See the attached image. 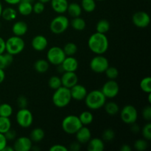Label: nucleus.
<instances>
[{"mask_svg": "<svg viewBox=\"0 0 151 151\" xmlns=\"http://www.w3.org/2000/svg\"><path fill=\"white\" fill-rule=\"evenodd\" d=\"M88 47L93 53L96 55H103L107 52L109 47V41L106 34L94 32L88 39Z\"/></svg>", "mask_w": 151, "mask_h": 151, "instance_id": "obj_1", "label": "nucleus"}, {"mask_svg": "<svg viewBox=\"0 0 151 151\" xmlns=\"http://www.w3.org/2000/svg\"><path fill=\"white\" fill-rule=\"evenodd\" d=\"M85 104L90 110H98L102 109L106 103V97L101 90L94 89L87 93L85 99Z\"/></svg>", "mask_w": 151, "mask_h": 151, "instance_id": "obj_2", "label": "nucleus"}, {"mask_svg": "<svg viewBox=\"0 0 151 151\" xmlns=\"http://www.w3.org/2000/svg\"><path fill=\"white\" fill-rule=\"evenodd\" d=\"M72 100L70 89L64 86H61L55 90V92L53 93L52 97L54 106L59 109L65 108L69 106Z\"/></svg>", "mask_w": 151, "mask_h": 151, "instance_id": "obj_3", "label": "nucleus"}, {"mask_svg": "<svg viewBox=\"0 0 151 151\" xmlns=\"http://www.w3.org/2000/svg\"><path fill=\"white\" fill-rule=\"evenodd\" d=\"M83 126L78 116L70 114L65 116L61 122V128L66 134L74 135Z\"/></svg>", "mask_w": 151, "mask_h": 151, "instance_id": "obj_4", "label": "nucleus"}, {"mask_svg": "<svg viewBox=\"0 0 151 151\" xmlns=\"http://www.w3.org/2000/svg\"><path fill=\"white\" fill-rule=\"evenodd\" d=\"M24 41L20 36L13 35L5 41V52L12 55L20 54L24 50Z\"/></svg>", "mask_w": 151, "mask_h": 151, "instance_id": "obj_5", "label": "nucleus"}, {"mask_svg": "<svg viewBox=\"0 0 151 151\" xmlns=\"http://www.w3.org/2000/svg\"><path fill=\"white\" fill-rule=\"evenodd\" d=\"M69 26V20L66 16L59 14L55 16L50 24V29L53 34L60 35L63 33Z\"/></svg>", "mask_w": 151, "mask_h": 151, "instance_id": "obj_6", "label": "nucleus"}, {"mask_svg": "<svg viewBox=\"0 0 151 151\" xmlns=\"http://www.w3.org/2000/svg\"><path fill=\"white\" fill-rule=\"evenodd\" d=\"M63 48L57 46L52 47L47 52V60L50 64L54 66H60L66 58Z\"/></svg>", "mask_w": 151, "mask_h": 151, "instance_id": "obj_7", "label": "nucleus"}, {"mask_svg": "<svg viewBox=\"0 0 151 151\" xmlns=\"http://www.w3.org/2000/svg\"><path fill=\"white\" fill-rule=\"evenodd\" d=\"M109 66V61L103 55H97L92 58L89 63V67L95 73H104Z\"/></svg>", "mask_w": 151, "mask_h": 151, "instance_id": "obj_8", "label": "nucleus"}, {"mask_svg": "<svg viewBox=\"0 0 151 151\" xmlns=\"http://www.w3.org/2000/svg\"><path fill=\"white\" fill-rule=\"evenodd\" d=\"M120 118L127 125L135 123L138 119L137 109L132 105H126L120 111Z\"/></svg>", "mask_w": 151, "mask_h": 151, "instance_id": "obj_9", "label": "nucleus"}, {"mask_svg": "<svg viewBox=\"0 0 151 151\" xmlns=\"http://www.w3.org/2000/svg\"><path fill=\"white\" fill-rule=\"evenodd\" d=\"M16 120L19 126L23 128H27L30 127L33 122V115L27 108L19 109L16 113Z\"/></svg>", "mask_w": 151, "mask_h": 151, "instance_id": "obj_10", "label": "nucleus"}, {"mask_svg": "<svg viewBox=\"0 0 151 151\" xmlns=\"http://www.w3.org/2000/svg\"><path fill=\"white\" fill-rule=\"evenodd\" d=\"M101 91L106 99L114 98L119 92V84L115 80H109L103 84Z\"/></svg>", "mask_w": 151, "mask_h": 151, "instance_id": "obj_11", "label": "nucleus"}, {"mask_svg": "<svg viewBox=\"0 0 151 151\" xmlns=\"http://www.w3.org/2000/svg\"><path fill=\"white\" fill-rule=\"evenodd\" d=\"M132 22L137 27L146 28L150 23V17L147 13L145 11H138L132 16Z\"/></svg>", "mask_w": 151, "mask_h": 151, "instance_id": "obj_12", "label": "nucleus"}, {"mask_svg": "<svg viewBox=\"0 0 151 151\" xmlns=\"http://www.w3.org/2000/svg\"><path fill=\"white\" fill-rule=\"evenodd\" d=\"M14 151H29L32 150V142L27 137H20L15 139L13 145Z\"/></svg>", "mask_w": 151, "mask_h": 151, "instance_id": "obj_13", "label": "nucleus"}, {"mask_svg": "<svg viewBox=\"0 0 151 151\" xmlns=\"http://www.w3.org/2000/svg\"><path fill=\"white\" fill-rule=\"evenodd\" d=\"M62 86L70 88L78 83V77L75 72H63L60 77Z\"/></svg>", "mask_w": 151, "mask_h": 151, "instance_id": "obj_14", "label": "nucleus"}, {"mask_svg": "<svg viewBox=\"0 0 151 151\" xmlns=\"http://www.w3.org/2000/svg\"><path fill=\"white\" fill-rule=\"evenodd\" d=\"M69 89H70L72 99L77 100V101H82V100H84L87 93H88L86 88L84 86L78 83L75 84L74 86H72Z\"/></svg>", "mask_w": 151, "mask_h": 151, "instance_id": "obj_15", "label": "nucleus"}, {"mask_svg": "<svg viewBox=\"0 0 151 151\" xmlns=\"http://www.w3.org/2000/svg\"><path fill=\"white\" fill-rule=\"evenodd\" d=\"M78 66V60L73 56H66L60 65L63 72H76Z\"/></svg>", "mask_w": 151, "mask_h": 151, "instance_id": "obj_16", "label": "nucleus"}, {"mask_svg": "<svg viewBox=\"0 0 151 151\" xmlns=\"http://www.w3.org/2000/svg\"><path fill=\"white\" fill-rule=\"evenodd\" d=\"M32 49L37 52H42L47 49L48 46V40L44 35H37L33 37L31 41Z\"/></svg>", "mask_w": 151, "mask_h": 151, "instance_id": "obj_17", "label": "nucleus"}, {"mask_svg": "<svg viewBox=\"0 0 151 151\" xmlns=\"http://www.w3.org/2000/svg\"><path fill=\"white\" fill-rule=\"evenodd\" d=\"M77 141L81 145L87 144L91 138V132L86 125H83L75 134Z\"/></svg>", "mask_w": 151, "mask_h": 151, "instance_id": "obj_18", "label": "nucleus"}, {"mask_svg": "<svg viewBox=\"0 0 151 151\" xmlns=\"http://www.w3.org/2000/svg\"><path fill=\"white\" fill-rule=\"evenodd\" d=\"M28 25L24 21H18L13 24L12 27V32L13 35L16 36H23L27 32Z\"/></svg>", "mask_w": 151, "mask_h": 151, "instance_id": "obj_19", "label": "nucleus"}, {"mask_svg": "<svg viewBox=\"0 0 151 151\" xmlns=\"http://www.w3.org/2000/svg\"><path fill=\"white\" fill-rule=\"evenodd\" d=\"M50 2L52 10L58 14H63L67 10L68 0H50Z\"/></svg>", "mask_w": 151, "mask_h": 151, "instance_id": "obj_20", "label": "nucleus"}, {"mask_svg": "<svg viewBox=\"0 0 151 151\" xmlns=\"http://www.w3.org/2000/svg\"><path fill=\"white\" fill-rule=\"evenodd\" d=\"M87 145V150L88 151H103L105 149V142L97 137L91 138Z\"/></svg>", "mask_w": 151, "mask_h": 151, "instance_id": "obj_21", "label": "nucleus"}, {"mask_svg": "<svg viewBox=\"0 0 151 151\" xmlns=\"http://www.w3.org/2000/svg\"><path fill=\"white\" fill-rule=\"evenodd\" d=\"M18 12L22 16H29L32 13V4L28 1H21L18 4Z\"/></svg>", "mask_w": 151, "mask_h": 151, "instance_id": "obj_22", "label": "nucleus"}, {"mask_svg": "<svg viewBox=\"0 0 151 151\" xmlns=\"http://www.w3.org/2000/svg\"><path fill=\"white\" fill-rule=\"evenodd\" d=\"M1 17L7 22H11L15 20L17 17V11L13 7H7L2 9Z\"/></svg>", "mask_w": 151, "mask_h": 151, "instance_id": "obj_23", "label": "nucleus"}, {"mask_svg": "<svg viewBox=\"0 0 151 151\" xmlns=\"http://www.w3.org/2000/svg\"><path fill=\"white\" fill-rule=\"evenodd\" d=\"M45 137V132L41 128H35L31 131L29 134V139L32 142L38 143L42 141Z\"/></svg>", "mask_w": 151, "mask_h": 151, "instance_id": "obj_24", "label": "nucleus"}, {"mask_svg": "<svg viewBox=\"0 0 151 151\" xmlns=\"http://www.w3.org/2000/svg\"><path fill=\"white\" fill-rule=\"evenodd\" d=\"M82 11L83 10L81 8V4L76 2H72L70 4H69L67 7V10H66V12L69 13V16L72 18L81 16Z\"/></svg>", "mask_w": 151, "mask_h": 151, "instance_id": "obj_25", "label": "nucleus"}, {"mask_svg": "<svg viewBox=\"0 0 151 151\" xmlns=\"http://www.w3.org/2000/svg\"><path fill=\"white\" fill-rule=\"evenodd\" d=\"M49 68H50V63L47 61V60L38 59L34 63V69L38 73H45L48 71Z\"/></svg>", "mask_w": 151, "mask_h": 151, "instance_id": "obj_26", "label": "nucleus"}, {"mask_svg": "<svg viewBox=\"0 0 151 151\" xmlns=\"http://www.w3.org/2000/svg\"><path fill=\"white\" fill-rule=\"evenodd\" d=\"M69 24L75 30L82 31L85 29L86 27V22L85 19L81 18V16H78V17L73 18L72 21L69 22Z\"/></svg>", "mask_w": 151, "mask_h": 151, "instance_id": "obj_27", "label": "nucleus"}, {"mask_svg": "<svg viewBox=\"0 0 151 151\" xmlns=\"http://www.w3.org/2000/svg\"><path fill=\"white\" fill-rule=\"evenodd\" d=\"M103 107H104L106 114H108L110 116H114V115L117 114L119 112V106L115 102L111 101L106 103Z\"/></svg>", "mask_w": 151, "mask_h": 151, "instance_id": "obj_28", "label": "nucleus"}, {"mask_svg": "<svg viewBox=\"0 0 151 151\" xmlns=\"http://www.w3.org/2000/svg\"><path fill=\"white\" fill-rule=\"evenodd\" d=\"M78 117H79L82 125H86V126L92 123L93 120H94V115L89 111H84L81 112Z\"/></svg>", "mask_w": 151, "mask_h": 151, "instance_id": "obj_29", "label": "nucleus"}, {"mask_svg": "<svg viewBox=\"0 0 151 151\" xmlns=\"http://www.w3.org/2000/svg\"><path fill=\"white\" fill-rule=\"evenodd\" d=\"M111 24L110 22L107 19H100L98 21L96 24V32H100V33L106 34L110 29Z\"/></svg>", "mask_w": 151, "mask_h": 151, "instance_id": "obj_30", "label": "nucleus"}, {"mask_svg": "<svg viewBox=\"0 0 151 151\" xmlns=\"http://www.w3.org/2000/svg\"><path fill=\"white\" fill-rule=\"evenodd\" d=\"M13 61V55L9 53H2L0 54V69H4L10 66Z\"/></svg>", "mask_w": 151, "mask_h": 151, "instance_id": "obj_31", "label": "nucleus"}, {"mask_svg": "<svg viewBox=\"0 0 151 151\" xmlns=\"http://www.w3.org/2000/svg\"><path fill=\"white\" fill-rule=\"evenodd\" d=\"M96 0H81V8L86 13H92L96 9Z\"/></svg>", "mask_w": 151, "mask_h": 151, "instance_id": "obj_32", "label": "nucleus"}, {"mask_svg": "<svg viewBox=\"0 0 151 151\" xmlns=\"http://www.w3.org/2000/svg\"><path fill=\"white\" fill-rule=\"evenodd\" d=\"M63 50L66 56H73L78 52V46L73 42H68L65 44Z\"/></svg>", "mask_w": 151, "mask_h": 151, "instance_id": "obj_33", "label": "nucleus"}, {"mask_svg": "<svg viewBox=\"0 0 151 151\" xmlns=\"http://www.w3.org/2000/svg\"><path fill=\"white\" fill-rule=\"evenodd\" d=\"M13 108L8 103H0V116L10 117L13 114Z\"/></svg>", "mask_w": 151, "mask_h": 151, "instance_id": "obj_34", "label": "nucleus"}, {"mask_svg": "<svg viewBox=\"0 0 151 151\" xmlns=\"http://www.w3.org/2000/svg\"><path fill=\"white\" fill-rule=\"evenodd\" d=\"M11 121L10 117L0 116V133L5 134L8 130L11 128Z\"/></svg>", "mask_w": 151, "mask_h": 151, "instance_id": "obj_35", "label": "nucleus"}, {"mask_svg": "<svg viewBox=\"0 0 151 151\" xmlns=\"http://www.w3.org/2000/svg\"><path fill=\"white\" fill-rule=\"evenodd\" d=\"M139 87L142 91L145 93H151V78L145 77L142 78L139 83Z\"/></svg>", "mask_w": 151, "mask_h": 151, "instance_id": "obj_36", "label": "nucleus"}, {"mask_svg": "<svg viewBox=\"0 0 151 151\" xmlns=\"http://www.w3.org/2000/svg\"><path fill=\"white\" fill-rule=\"evenodd\" d=\"M48 86L51 89L53 90H56L61 87L62 83L60 77L55 76V75L50 77L48 81Z\"/></svg>", "mask_w": 151, "mask_h": 151, "instance_id": "obj_37", "label": "nucleus"}, {"mask_svg": "<svg viewBox=\"0 0 151 151\" xmlns=\"http://www.w3.org/2000/svg\"><path fill=\"white\" fill-rule=\"evenodd\" d=\"M115 137H116V134H115L114 131L111 128H107V129L104 130L102 134V139L104 142H111L114 139Z\"/></svg>", "mask_w": 151, "mask_h": 151, "instance_id": "obj_38", "label": "nucleus"}, {"mask_svg": "<svg viewBox=\"0 0 151 151\" xmlns=\"http://www.w3.org/2000/svg\"><path fill=\"white\" fill-rule=\"evenodd\" d=\"M148 147V143L146 139H139L137 141H135L134 144V147L137 151H145L147 150Z\"/></svg>", "mask_w": 151, "mask_h": 151, "instance_id": "obj_39", "label": "nucleus"}, {"mask_svg": "<svg viewBox=\"0 0 151 151\" xmlns=\"http://www.w3.org/2000/svg\"><path fill=\"white\" fill-rule=\"evenodd\" d=\"M105 73L109 80H116L119 76V71L114 66H109L105 71Z\"/></svg>", "mask_w": 151, "mask_h": 151, "instance_id": "obj_40", "label": "nucleus"}, {"mask_svg": "<svg viewBox=\"0 0 151 151\" xmlns=\"http://www.w3.org/2000/svg\"><path fill=\"white\" fill-rule=\"evenodd\" d=\"M142 135L143 138L147 141H150L151 140V123L150 122H147V124L143 126L142 128Z\"/></svg>", "mask_w": 151, "mask_h": 151, "instance_id": "obj_41", "label": "nucleus"}, {"mask_svg": "<svg viewBox=\"0 0 151 151\" xmlns=\"http://www.w3.org/2000/svg\"><path fill=\"white\" fill-rule=\"evenodd\" d=\"M45 10V4L38 1L32 5V12L36 14H41Z\"/></svg>", "mask_w": 151, "mask_h": 151, "instance_id": "obj_42", "label": "nucleus"}, {"mask_svg": "<svg viewBox=\"0 0 151 151\" xmlns=\"http://www.w3.org/2000/svg\"><path fill=\"white\" fill-rule=\"evenodd\" d=\"M142 116L145 120L150 122L151 120V107L150 106H147L143 109L142 111Z\"/></svg>", "mask_w": 151, "mask_h": 151, "instance_id": "obj_43", "label": "nucleus"}, {"mask_svg": "<svg viewBox=\"0 0 151 151\" xmlns=\"http://www.w3.org/2000/svg\"><path fill=\"white\" fill-rule=\"evenodd\" d=\"M17 105L19 109H24L27 108L28 105V100L25 96L21 95L17 99Z\"/></svg>", "mask_w": 151, "mask_h": 151, "instance_id": "obj_44", "label": "nucleus"}, {"mask_svg": "<svg viewBox=\"0 0 151 151\" xmlns=\"http://www.w3.org/2000/svg\"><path fill=\"white\" fill-rule=\"evenodd\" d=\"M4 134L7 141H13V140H14L16 137V131L11 129V128H10V130H8V131Z\"/></svg>", "mask_w": 151, "mask_h": 151, "instance_id": "obj_45", "label": "nucleus"}, {"mask_svg": "<svg viewBox=\"0 0 151 151\" xmlns=\"http://www.w3.org/2000/svg\"><path fill=\"white\" fill-rule=\"evenodd\" d=\"M69 148L66 147V146L63 145L57 144L53 145L52 146L50 147V151H68Z\"/></svg>", "mask_w": 151, "mask_h": 151, "instance_id": "obj_46", "label": "nucleus"}, {"mask_svg": "<svg viewBox=\"0 0 151 151\" xmlns=\"http://www.w3.org/2000/svg\"><path fill=\"white\" fill-rule=\"evenodd\" d=\"M69 149L71 151H79L81 149V144L78 141L73 142L70 144Z\"/></svg>", "mask_w": 151, "mask_h": 151, "instance_id": "obj_47", "label": "nucleus"}, {"mask_svg": "<svg viewBox=\"0 0 151 151\" xmlns=\"http://www.w3.org/2000/svg\"><path fill=\"white\" fill-rule=\"evenodd\" d=\"M7 145V140L4 134L0 133V151H2L4 147Z\"/></svg>", "mask_w": 151, "mask_h": 151, "instance_id": "obj_48", "label": "nucleus"}, {"mask_svg": "<svg viewBox=\"0 0 151 151\" xmlns=\"http://www.w3.org/2000/svg\"><path fill=\"white\" fill-rule=\"evenodd\" d=\"M131 132H133V133H134V134H138L139 132L140 131V127H139V125H137V123H133V124H131Z\"/></svg>", "mask_w": 151, "mask_h": 151, "instance_id": "obj_49", "label": "nucleus"}, {"mask_svg": "<svg viewBox=\"0 0 151 151\" xmlns=\"http://www.w3.org/2000/svg\"><path fill=\"white\" fill-rule=\"evenodd\" d=\"M5 52V41L0 36V54Z\"/></svg>", "mask_w": 151, "mask_h": 151, "instance_id": "obj_50", "label": "nucleus"}, {"mask_svg": "<svg viewBox=\"0 0 151 151\" xmlns=\"http://www.w3.org/2000/svg\"><path fill=\"white\" fill-rule=\"evenodd\" d=\"M119 150H120V151H131L132 150V148H131V147L129 145L124 144L121 146Z\"/></svg>", "mask_w": 151, "mask_h": 151, "instance_id": "obj_51", "label": "nucleus"}, {"mask_svg": "<svg viewBox=\"0 0 151 151\" xmlns=\"http://www.w3.org/2000/svg\"><path fill=\"white\" fill-rule=\"evenodd\" d=\"M4 1L10 5H16L20 2L21 0H4Z\"/></svg>", "mask_w": 151, "mask_h": 151, "instance_id": "obj_52", "label": "nucleus"}, {"mask_svg": "<svg viewBox=\"0 0 151 151\" xmlns=\"http://www.w3.org/2000/svg\"><path fill=\"white\" fill-rule=\"evenodd\" d=\"M4 79H5V72L4 69H0V84L4 82Z\"/></svg>", "mask_w": 151, "mask_h": 151, "instance_id": "obj_53", "label": "nucleus"}, {"mask_svg": "<svg viewBox=\"0 0 151 151\" xmlns=\"http://www.w3.org/2000/svg\"><path fill=\"white\" fill-rule=\"evenodd\" d=\"M2 151H14V149H13V147H10V146H8L7 145L4 147Z\"/></svg>", "mask_w": 151, "mask_h": 151, "instance_id": "obj_54", "label": "nucleus"}, {"mask_svg": "<svg viewBox=\"0 0 151 151\" xmlns=\"http://www.w3.org/2000/svg\"><path fill=\"white\" fill-rule=\"evenodd\" d=\"M38 1H41V2H43V3H44V4H46V3L50 2V0H38Z\"/></svg>", "mask_w": 151, "mask_h": 151, "instance_id": "obj_55", "label": "nucleus"}, {"mask_svg": "<svg viewBox=\"0 0 151 151\" xmlns=\"http://www.w3.org/2000/svg\"><path fill=\"white\" fill-rule=\"evenodd\" d=\"M2 4H1V1H0V17H1V11H2Z\"/></svg>", "mask_w": 151, "mask_h": 151, "instance_id": "obj_56", "label": "nucleus"}, {"mask_svg": "<svg viewBox=\"0 0 151 151\" xmlns=\"http://www.w3.org/2000/svg\"><path fill=\"white\" fill-rule=\"evenodd\" d=\"M148 102L149 103H151V93H149L148 94Z\"/></svg>", "mask_w": 151, "mask_h": 151, "instance_id": "obj_57", "label": "nucleus"}, {"mask_svg": "<svg viewBox=\"0 0 151 151\" xmlns=\"http://www.w3.org/2000/svg\"><path fill=\"white\" fill-rule=\"evenodd\" d=\"M21 1H28V2H31L32 3L34 0H21Z\"/></svg>", "mask_w": 151, "mask_h": 151, "instance_id": "obj_58", "label": "nucleus"}, {"mask_svg": "<svg viewBox=\"0 0 151 151\" xmlns=\"http://www.w3.org/2000/svg\"><path fill=\"white\" fill-rule=\"evenodd\" d=\"M97 1H104V0H97Z\"/></svg>", "mask_w": 151, "mask_h": 151, "instance_id": "obj_59", "label": "nucleus"}, {"mask_svg": "<svg viewBox=\"0 0 151 151\" xmlns=\"http://www.w3.org/2000/svg\"><path fill=\"white\" fill-rule=\"evenodd\" d=\"M0 27H1V23H0Z\"/></svg>", "mask_w": 151, "mask_h": 151, "instance_id": "obj_60", "label": "nucleus"}]
</instances>
